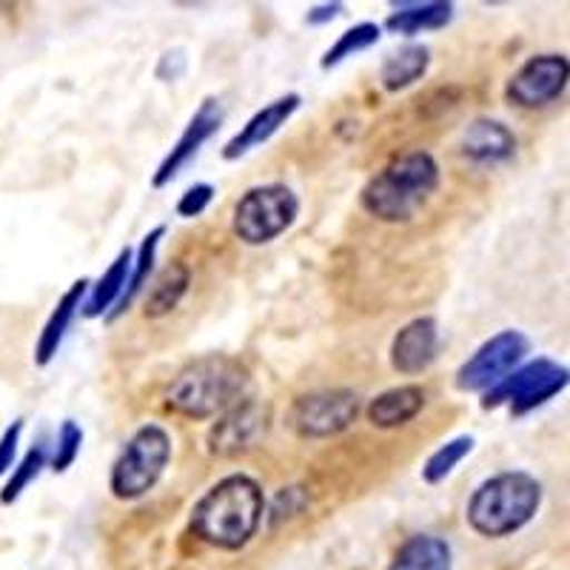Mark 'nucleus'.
<instances>
[{
  "mask_svg": "<svg viewBox=\"0 0 570 570\" xmlns=\"http://www.w3.org/2000/svg\"><path fill=\"white\" fill-rule=\"evenodd\" d=\"M266 517V491L248 473H228L191 508V533L217 551H240L257 537Z\"/></svg>",
  "mask_w": 570,
  "mask_h": 570,
  "instance_id": "f257e3e1",
  "label": "nucleus"
},
{
  "mask_svg": "<svg viewBox=\"0 0 570 570\" xmlns=\"http://www.w3.org/2000/svg\"><path fill=\"white\" fill-rule=\"evenodd\" d=\"M252 371L232 354H206L183 365L166 389V409L186 420H217L248 396Z\"/></svg>",
  "mask_w": 570,
  "mask_h": 570,
  "instance_id": "f03ea898",
  "label": "nucleus"
},
{
  "mask_svg": "<svg viewBox=\"0 0 570 570\" xmlns=\"http://www.w3.org/2000/svg\"><path fill=\"white\" fill-rule=\"evenodd\" d=\"M442 171L431 151H405L365 180L360 206L368 217L389 226L411 223L440 188Z\"/></svg>",
  "mask_w": 570,
  "mask_h": 570,
  "instance_id": "7ed1b4c3",
  "label": "nucleus"
},
{
  "mask_svg": "<svg viewBox=\"0 0 570 570\" xmlns=\"http://www.w3.org/2000/svg\"><path fill=\"white\" fill-rule=\"evenodd\" d=\"M542 508V482L525 471H502L471 493L465 522L485 539H505L528 528Z\"/></svg>",
  "mask_w": 570,
  "mask_h": 570,
  "instance_id": "20e7f679",
  "label": "nucleus"
},
{
  "mask_svg": "<svg viewBox=\"0 0 570 570\" xmlns=\"http://www.w3.org/2000/svg\"><path fill=\"white\" fill-rule=\"evenodd\" d=\"M175 442L160 422H146L126 440L117 460L109 471V491L120 502H137L149 491H155L157 482L169 468Z\"/></svg>",
  "mask_w": 570,
  "mask_h": 570,
  "instance_id": "39448f33",
  "label": "nucleus"
},
{
  "mask_svg": "<svg viewBox=\"0 0 570 570\" xmlns=\"http://www.w3.org/2000/svg\"><path fill=\"white\" fill-rule=\"evenodd\" d=\"M299 217V197L285 183L252 186L234 203L232 232L243 246H268L283 237Z\"/></svg>",
  "mask_w": 570,
  "mask_h": 570,
  "instance_id": "423d86ee",
  "label": "nucleus"
},
{
  "mask_svg": "<svg viewBox=\"0 0 570 570\" xmlns=\"http://www.w3.org/2000/svg\"><path fill=\"white\" fill-rule=\"evenodd\" d=\"M570 385V368L557 363L551 356H537L519 365L517 371L493 385L482 400V409H508L513 416H525L531 411L542 409L553 396L562 394Z\"/></svg>",
  "mask_w": 570,
  "mask_h": 570,
  "instance_id": "0eeeda50",
  "label": "nucleus"
},
{
  "mask_svg": "<svg viewBox=\"0 0 570 570\" xmlns=\"http://www.w3.org/2000/svg\"><path fill=\"white\" fill-rule=\"evenodd\" d=\"M528 351H531V340L522 331H499L460 365L454 385L465 391V394H488L493 385L502 383L511 371H517L519 365L525 363Z\"/></svg>",
  "mask_w": 570,
  "mask_h": 570,
  "instance_id": "6e6552de",
  "label": "nucleus"
},
{
  "mask_svg": "<svg viewBox=\"0 0 570 570\" xmlns=\"http://www.w3.org/2000/svg\"><path fill=\"white\" fill-rule=\"evenodd\" d=\"M363 411L360 394L351 389H325L303 394L292 402L288 425L303 440H331L345 434Z\"/></svg>",
  "mask_w": 570,
  "mask_h": 570,
  "instance_id": "1a4fd4ad",
  "label": "nucleus"
},
{
  "mask_svg": "<svg viewBox=\"0 0 570 570\" xmlns=\"http://www.w3.org/2000/svg\"><path fill=\"white\" fill-rule=\"evenodd\" d=\"M570 86V58L568 55H533L519 66L505 86L508 104L517 109H544L557 104Z\"/></svg>",
  "mask_w": 570,
  "mask_h": 570,
  "instance_id": "9d476101",
  "label": "nucleus"
},
{
  "mask_svg": "<svg viewBox=\"0 0 570 570\" xmlns=\"http://www.w3.org/2000/svg\"><path fill=\"white\" fill-rule=\"evenodd\" d=\"M268 425H272V409L266 402L246 396L226 414L217 416V422L208 428V454L217 456V460H234V456L248 454L266 440Z\"/></svg>",
  "mask_w": 570,
  "mask_h": 570,
  "instance_id": "9b49d317",
  "label": "nucleus"
},
{
  "mask_svg": "<svg viewBox=\"0 0 570 570\" xmlns=\"http://www.w3.org/2000/svg\"><path fill=\"white\" fill-rule=\"evenodd\" d=\"M223 120H226V109H223L220 98H214V95L203 98L200 106L195 109V115L188 117L186 129L180 131V137H177V142L169 149V155L163 157L157 171L151 175V186L166 188L171 180H177L188 163L200 155L203 146L220 131Z\"/></svg>",
  "mask_w": 570,
  "mask_h": 570,
  "instance_id": "f8f14e48",
  "label": "nucleus"
},
{
  "mask_svg": "<svg viewBox=\"0 0 570 570\" xmlns=\"http://www.w3.org/2000/svg\"><path fill=\"white\" fill-rule=\"evenodd\" d=\"M440 323L431 314L409 320L391 340L389 360L391 368L402 376H420L425 374L440 356Z\"/></svg>",
  "mask_w": 570,
  "mask_h": 570,
  "instance_id": "ddd939ff",
  "label": "nucleus"
},
{
  "mask_svg": "<svg viewBox=\"0 0 570 570\" xmlns=\"http://www.w3.org/2000/svg\"><path fill=\"white\" fill-rule=\"evenodd\" d=\"M299 106H303V98H299L297 91H288V95H279L272 104H266L263 109L254 111L246 124L240 126V131H234L226 140V146H223L220 151L223 160L234 163L240 160V157L252 155L259 146H266V142L297 115Z\"/></svg>",
  "mask_w": 570,
  "mask_h": 570,
  "instance_id": "4468645a",
  "label": "nucleus"
},
{
  "mask_svg": "<svg viewBox=\"0 0 570 570\" xmlns=\"http://www.w3.org/2000/svg\"><path fill=\"white\" fill-rule=\"evenodd\" d=\"M89 283H91L89 277L75 279V283H71L63 294H60V299L55 303V308L49 312V317H46L43 328H40L38 340H35V354H32V360L38 368H49V365L55 363V356L60 354V348H63L71 325H75L80 308H83Z\"/></svg>",
  "mask_w": 570,
  "mask_h": 570,
  "instance_id": "2eb2a0df",
  "label": "nucleus"
},
{
  "mask_svg": "<svg viewBox=\"0 0 570 570\" xmlns=\"http://www.w3.org/2000/svg\"><path fill=\"white\" fill-rule=\"evenodd\" d=\"M456 7L448 0H402L394 3L389 18L383 20V29L400 38H416L425 32H440L454 20Z\"/></svg>",
  "mask_w": 570,
  "mask_h": 570,
  "instance_id": "dca6fc26",
  "label": "nucleus"
},
{
  "mask_svg": "<svg viewBox=\"0 0 570 570\" xmlns=\"http://www.w3.org/2000/svg\"><path fill=\"white\" fill-rule=\"evenodd\" d=\"M428 394L422 385L402 383L394 389H385L365 405V420L380 431H394V428L409 425L425 411Z\"/></svg>",
  "mask_w": 570,
  "mask_h": 570,
  "instance_id": "f3484780",
  "label": "nucleus"
},
{
  "mask_svg": "<svg viewBox=\"0 0 570 570\" xmlns=\"http://www.w3.org/2000/svg\"><path fill=\"white\" fill-rule=\"evenodd\" d=\"M462 155L480 166H497L517 155V135L502 120L476 117L462 135Z\"/></svg>",
  "mask_w": 570,
  "mask_h": 570,
  "instance_id": "a211bd4d",
  "label": "nucleus"
},
{
  "mask_svg": "<svg viewBox=\"0 0 570 570\" xmlns=\"http://www.w3.org/2000/svg\"><path fill=\"white\" fill-rule=\"evenodd\" d=\"M131 259H135V248H120L117 257L109 263V268H106L98 279H91L89 292H86L83 299V308H80V314H83L86 320H106L115 312V305L120 303V297H124L126 292V283H129Z\"/></svg>",
  "mask_w": 570,
  "mask_h": 570,
  "instance_id": "6ab92c4d",
  "label": "nucleus"
},
{
  "mask_svg": "<svg viewBox=\"0 0 570 570\" xmlns=\"http://www.w3.org/2000/svg\"><path fill=\"white\" fill-rule=\"evenodd\" d=\"M166 232L169 228L163 226H155L151 232L142 234L140 246L135 248V259H131V272H129V283H126V292L124 297H120V303L115 305V312L106 317V323H115L117 317H124L126 312H129L131 305L137 303V297H140L146 288H149L151 277H155V263H157V252H160V243L163 237H166Z\"/></svg>",
  "mask_w": 570,
  "mask_h": 570,
  "instance_id": "aec40b11",
  "label": "nucleus"
},
{
  "mask_svg": "<svg viewBox=\"0 0 570 570\" xmlns=\"http://www.w3.org/2000/svg\"><path fill=\"white\" fill-rule=\"evenodd\" d=\"M389 570H454V551L448 539L416 533L396 548Z\"/></svg>",
  "mask_w": 570,
  "mask_h": 570,
  "instance_id": "412c9836",
  "label": "nucleus"
},
{
  "mask_svg": "<svg viewBox=\"0 0 570 570\" xmlns=\"http://www.w3.org/2000/svg\"><path fill=\"white\" fill-rule=\"evenodd\" d=\"M428 66H431V49L425 43H405L400 46L396 52H391L383 60V69H380V80H383L385 91H402L414 86L416 80H422L428 75Z\"/></svg>",
  "mask_w": 570,
  "mask_h": 570,
  "instance_id": "4be33fe9",
  "label": "nucleus"
},
{
  "mask_svg": "<svg viewBox=\"0 0 570 570\" xmlns=\"http://www.w3.org/2000/svg\"><path fill=\"white\" fill-rule=\"evenodd\" d=\"M149 285L151 288L146 303H142V314L149 320H160L183 303V297L188 294V285H191V272L183 263H171L157 277H151Z\"/></svg>",
  "mask_w": 570,
  "mask_h": 570,
  "instance_id": "5701e85b",
  "label": "nucleus"
},
{
  "mask_svg": "<svg viewBox=\"0 0 570 570\" xmlns=\"http://www.w3.org/2000/svg\"><path fill=\"white\" fill-rule=\"evenodd\" d=\"M46 468H49V442L38 440L35 445H29L27 454L18 456V462H14L7 485H3V491H0V505H7V508L14 505V502L27 493V488L46 471Z\"/></svg>",
  "mask_w": 570,
  "mask_h": 570,
  "instance_id": "b1692460",
  "label": "nucleus"
},
{
  "mask_svg": "<svg viewBox=\"0 0 570 570\" xmlns=\"http://www.w3.org/2000/svg\"><path fill=\"white\" fill-rule=\"evenodd\" d=\"M473 445H476V440H473L471 434H460L454 436V440L442 442V445L436 448V451H431V456L422 462V482H425V485H440V482H445L448 476L471 456Z\"/></svg>",
  "mask_w": 570,
  "mask_h": 570,
  "instance_id": "393cba45",
  "label": "nucleus"
},
{
  "mask_svg": "<svg viewBox=\"0 0 570 570\" xmlns=\"http://www.w3.org/2000/svg\"><path fill=\"white\" fill-rule=\"evenodd\" d=\"M380 38H383V27L374 23V20H363V23L345 29V32L331 43V49L323 55L320 66H323L325 71L337 69L340 63H345V60L354 58V55L368 52L371 46H376V40Z\"/></svg>",
  "mask_w": 570,
  "mask_h": 570,
  "instance_id": "a878e982",
  "label": "nucleus"
},
{
  "mask_svg": "<svg viewBox=\"0 0 570 570\" xmlns=\"http://www.w3.org/2000/svg\"><path fill=\"white\" fill-rule=\"evenodd\" d=\"M83 425L78 420H63L58 428V436L49 445V471L66 473L75 462H78L80 451H83Z\"/></svg>",
  "mask_w": 570,
  "mask_h": 570,
  "instance_id": "bb28decb",
  "label": "nucleus"
},
{
  "mask_svg": "<svg viewBox=\"0 0 570 570\" xmlns=\"http://www.w3.org/2000/svg\"><path fill=\"white\" fill-rule=\"evenodd\" d=\"M214 195H217V188H214L212 183H195V186H188L175 206L177 217H183V220H195V217L206 214L208 206L214 203Z\"/></svg>",
  "mask_w": 570,
  "mask_h": 570,
  "instance_id": "cd10ccee",
  "label": "nucleus"
},
{
  "mask_svg": "<svg viewBox=\"0 0 570 570\" xmlns=\"http://www.w3.org/2000/svg\"><path fill=\"white\" fill-rule=\"evenodd\" d=\"M23 431H27V422L23 420H14L3 428V434H0V476L12 473L14 462H18V448Z\"/></svg>",
  "mask_w": 570,
  "mask_h": 570,
  "instance_id": "c85d7f7f",
  "label": "nucleus"
},
{
  "mask_svg": "<svg viewBox=\"0 0 570 570\" xmlns=\"http://www.w3.org/2000/svg\"><path fill=\"white\" fill-rule=\"evenodd\" d=\"M186 52L183 49H169V52H163L160 60H157L155 75L163 80V83H177V80L186 75Z\"/></svg>",
  "mask_w": 570,
  "mask_h": 570,
  "instance_id": "c756f323",
  "label": "nucleus"
},
{
  "mask_svg": "<svg viewBox=\"0 0 570 570\" xmlns=\"http://www.w3.org/2000/svg\"><path fill=\"white\" fill-rule=\"evenodd\" d=\"M343 12H345V3H340V0L314 3V7L308 9V14H305V23H308V27H325V23L337 20Z\"/></svg>",
  "mask_w": 570,
  "mask_h": 570,
  "instance_id": "7c9ffc66",
  "label": "nucleus"
}]
</instances>
